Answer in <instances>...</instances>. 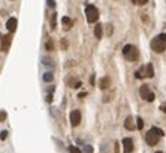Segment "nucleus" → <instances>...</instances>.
I'll list each match as a JSON object with an SVG mask.
<instances>
[{"label":"nucleus","instance_id":"nucleus-18","mask_svg":"<svg viewBox=\"0 0 166 153\" xmlns=\"http://www.w3.org/2000/svg\"><path fill=\"white\" fill-rule=\"evenodd\" d=\"M69 152H70V153H81V150H79L78 147H75V146H70V147H69Z\"/></svg>","mask_w":166,"mask_h":153},{"label":"nucleus","instance_id":"nucleus-34","mask_svg":"<svg viewBox=\"0 0 166 153\" xmlns=\"http://www.w3.org/2000/svg\"><path fill=\"white\" fill-rule=\"evenodd\" d=\"M156 153H162V152H156Z\"/></svg>","mask_w":166,"mask_h":153},{"label":"nucleus","instance_id":"nucleus-8","mask_svg":"<svg viewBox=\"0 0 166 153\" xmlns=\"http://www.w3.org/2000/svg\"><path fill=\"white\" fill-rule=\"evenodd\" d=\"M70 123H72V126H78L81 123V113L78 110H74L70 113Z\"/></svg>","mask_w":166,"mask_h":153},{"label":"nucleus","instance_id":"nucleus-2","mask_svg":"<svg viewBox=\"0 0 166 153\" xmlns=\"http://www.w3.org/2000/svg\"><path fill=\"white\" fill-rule=\"evenodd\" d=\"M123 56L126 57V60H129V62H136L138 59H139V53H138V48L135 45H124V48H123Z\"/></svg>","mask_w":166,"mask_h":153},{"label":"nucleus","instance_id":"nucleus-7","mask_svg":"<svg viewBox=\"0 0 166 153\" xmlns=\"http://www.w3.org/2000/svg\"><path fill=\"white\" fill-rule=\"evenodd\" d=\"M123 149L126 153H132L135 149V144H133V140L132 138H124L123 140Z\"/></svg>","mask_w":166,"mask_h":153},{"label":"nucleus","instance_id":"nucleus-13","mask_svg":"<svg viewBox=\"0 0 166 153\" xmlns=\"http://www.w3.org/2000/svg\"><path fill=\"white\" fill-rule=\"evenodd\" d=\"M62 23L64 24V27H66V29H70V27H72V24H74V21H72L69 17H63Z\"/></svg>","mask_w":166,"mask_h":153},{"label":"nucleus","instance_id":"nucleus-33","mask_svg":"<svg viewBox=\"0 0 166 153\" xmlns=\"http://www.w3.org/2000/svg\"><path fill=\"white\" fill-rule=\"evenodd\" d=\"M0 39H2V33H0Z\"/></svg>","mask_w":166,"mask_h":153},{"label":"nucleus","instance_id":"nucleus-19","mask_svg":"<svg viewBox=\"0 0 166 153\" xmlns=\"http://www.w3.org/2000/svg\"><path fill=\"white\" fill-rule=\"evenodd\" d=\"M151 129H153V131H154V132H156V134H157L159 137H163V131H162V129H159V128H156V126H154V128H151Z\"/></svg>","mask_w":166,"mask_h":153},{"label":"nucleus","instance_id":"nucleus-5","mask_svg":"<svg viewBox=\"0 0 166 153\" xmlns=\"http://www.w3.org/2000/svg\"><path fill=\"white\" fill-rule=\"evenodd\" d=\"M145 140H147V144L148 146H156L159 143V135L151 129V131H148L147 134H145Z\"/></svg>","mask_w":166,"mask_h":153},{"label":"nucleus","instance_id":"nucleus-22","mask_svg":"<svg viewBox=\"0 0 166 153\" xmlns=\"http://www.w3.org/2000/svg\"><path fill=\"white\" fill-rule=\"evenodd\" d=\"M51 29H56V14H52V18H51Z\"/></svg>","mask_w":166,"mask_h":153},{"label":"nucleus","instance_id":"nucleus-14","mask_svg":"<svg viewBox=\"0 0 166 153\" xmlns=\"http://www.w3.org/2000/svg\"><path fill=\"white\" fill-rule=\"evenodd\" d=\"M135 77H136V78H145V77H147V75H145V66L139 68V69L135 72Z\"/></svg>","mask_w":166,"mask_h":153},{"label":"nucleus","instance_id":"nucleus-23","mask_svg":"<svg viewBox=\"0 0 166 153\" xmlns=\"http://www.w3.org/2000/svg\"><path fill=\"white\" fill-rule=\"evenodd\" d=\"M52 48H54V45H52V42H51V41H48V42H46V50L51 51Z\"/></svg>","mask_w":166,"mask_h":153},{"label":"nucleus","instance_id":"nucleus-16","mask_svg":"<svg viewBox=\"0 0 166 153\" xmlns=\"http://www.w3.org/2000/svg\"><path fill=\"white\" fill-rule=\"evenodd\" d=\"M52 80H54V75H52L51 72H45V74H44V81L45 83H51Z\"/></svg>","mask_w":166,"mask_h":153},{"label":"nucleus","instance_id":"nucleus-32","mask_svg":"<svg viewBox=\"0 0 166 153\" xmlns=\"http://www.w3.org/2000/svg\"><path fill=\"white\" fill-rule=\"evenodd\" d=\"M90 83H91V84H94V75H91V78H90Z\"/></svg>","mask_w":166,"mask_h":153},{"label":"nucleus","instance_id":"nucleus-24","mask_svg":"<svg viewBox=\"0 0 166 153\" xmlns=\"http://www.w3.org/2000/svg\"><path fill=\"white\" fill-rule=\"evenodd\" d=\"M0 138H2V140H6V138H8V131H2V134H0Z\"/></svg>","mask_w":166,"mask_h":153},{"label":"nucleus","instance_id":"nucleus-21","mask_svg":"<svg viewBox=\"0 0 166 153\" xmlns=\"http://www.w3.org/2000/svg\"><path fill=\"white\" fill-rule=\"evenodd\" d=\"M133 3H136V5H147V2L148 0H132Z\"/></svg>","mask_w":166,"mask_h":153},{"label":"nucleus","instance_id":"nucleus-4","mask_svg":"<svg viewBox=\"0 0 166 153\" xmlns=\"http://www.w3.org/2000/svg\"><path fill=\"white\" fill-rule=\"evenodd\" d=\"M139 95H141V98L144 99V101H148V102H153V101H154V98H156V95L148 89L147 84H144L142 87L139 89Z\"/></svg>","mask_w":166,"mask_h":153},{"label":"nucleus","instance_id":"nucleus-25","mask_svg":"<svg viewBox=\"0 0 166 153\" xmlns=\"http://www.w3.org/2000/svg\"><path fill=\"white\" fill-rule=\"evenodd\" d=\"M62 47H63V50L68 48V41H66V39H63V41H62Z\"/></svg>","mask_w":166,"mask_h":153},{"label":"nucleus","instance_id":"nucleus-9","mask_svg":"<svg viewBox=\"0 0 166 153\" xmlns=\"http://www.w3.org/2000/svg\"><path fill=\"white\" fill-rule=\"evenodd\" d=\"M17 24H18L17 18H9V20H8V23H6V27H8L9 33H14V32L17 30Z\"/></svg>","mask_w":166,"mask_h":153},{"label":"nucleus","instance_id":"nucleus-12","mask_svg":"<svg viewBox=\"0 0 166 153\" xmlns=\"http://www.w3.org/2000/svg\"><path fill=\"white\" fill-rule=\"evenodd\" d=\"M145 75H147L148 78H153V77H154V68H153L151 63H148L147 66H145Z\"/></svg>","mask_w":166,"mask_h":153},{"label":"nucleus","instance_id":"nucleus-29","mask_svg":"<svg viewBox=\"0 0 166 153\" xmlns=\"http://www.w3.org/2000/svg\"><path fill=\"white\" fill-rule=\"evenodd\" d=\"M160 110H162L163 113H166V104H163V105H162V107H160Z\"/></svg>","mask_w":166,"mask_h":153},{"label":"nucleus","instance_id":"nucleus-6","mask_svg":"<svg viewBox=\"0 0 166 153\" xmlns=\"http://www.w3.org/2000/svg\"><path fill=\"white\" fill-rule=\"evenodd\" d=\"M2 51L3 53H6L9 50V47H11V42H12V35L11 33H8V35H5V36H2Z\"/></svg>","mask_w":166,"mask_h":153},{"label":"nucleus","instance_id":"nucleus-28","mask_svg":"<svg viewBox=\"0 0 166 153\" xmlns=\"http://www.w3.org/2000/svg\"><path fill=\"white\" fill-rule=\"evenodd\" d=\"M48 5L51 6V8H54V6H56V3H54V0H48Z\"/></svg>","mask_w":166,"mask_h":153},{"label":"nucleus","instance_id":"nucleus-15","mask_svg":"<svg viewBox=\"0 0 166 153\" xmlns=\"http://www.w3.org/2000/svg\"><path fill=\"white\" fill-rule=\"evenodd\" d=\"M94 35H96V38H99V39L102 38V24H96V27H94Z\"/></svg>","mask_w":166,"mask_h":153},{"label":"nucleus","instance_id":"nucleus-3","mask_svg":"<svg viewBox=\"0 0 166 153\" xmlns=\"http://www.w3.org/2000/svg\"><path fill=\"white\" fill-rule=\"evenodd\" d=\"M85 17H87L88 23H96L99 20V11L96 6H93V5L85 6Z\"/></svg>","mask_w":166,"mask_h":153},{"label":"nucleus","instance_id":"nucleus-20","mask_svg":"<svg viewBox=\"0 0 166 153\" xmlns=\"http://www.w3.org/2000/svg\"><path fill=\"white\" fill-rule=\"evenodd\" d=\"M8 114H6V111H0V122H5Z\"/></svg>","mask_w":166,"mask_h":153},{"label":"nucleus","instance_id":"nucleus-17","mask_svg":"<svg viewBox=\"0 0 166 153\" xmlns=\"http://www.w3.org/2000/svg\"><path fill=\"white\" fill-rule=\"evenodd\" d=\"M136 125H138V129H142V128H144V120H142L141 117L136 119Z\"/></svg>","mask_w":166,"mask_h":153},{"label":"nucleus","instance_id":"nucleus-26","mask_svg":"<svg viewBox=\"0 0 166 153\" xmlns=\"http://www.w3.org/2000/svg\"><path fill=\"white\" fill-rule=\"evenodd\" d=\"M44 63H45V65H51V66L54 65V63L51 62V59H44Z\"/></svg>","mask_w":166,"mask_h":153},{"label":"nucleus","instance_id":"nucleus-10","mask_svg":"<svg viewBox=\"0 0 166 153\" xmlns=\"http://www.w3.org/2000/svg\"><path fill=\"white\" fill-rule=\"evenodd\" d=\"M109 84H111V78L109 77H105V78H102L100 81H99V87H100L102 90H105V89L109 87Z\"/></svg>","mask_w":166,"mask_h":153},{"label":"nucleus","instance_id":"nucleus-27","mask_svg":"<svg viewBox=\"0 0 166 153\" xmlns=\"http://www.w3.org/2000/svg\"><path fill=\"white\" fill-rule=\"evenodd\" d=\"M112 32H114V29H112V26L109 24V26H108V35H109V36H111V33H112Z\"/></svg>","mask_w":166,"mask_h":153},{"label":"nucleus","instance_id":"nucleus-11","mask_svg":"<svg viewBox=\"0 0 166 153\" xmlns=\"http://www.w3.org/2000/svg\"><path fill=\"white\" fill-rule=\"evenodd\" d=\"M124 128L126 129H129V131H133L135 129V123H133V117H127V119H126V120H124Z\"/></svg>","mask_w":166,"mask_h":153},{"label":"nucleus","instance_id":"nucleus-30","mask_svg":"<svg viewBox=\"0 0 166 153\" xmlns=\"http://www.w3.org/2000/svg\"><path fill=\"white\" fill-rule=\"evenodd\" d=\"M46 101H48V102H51V101H52V95H51V93L48 95V98H46Z\"/></svg>","mask_w":166,"mask_h":153},{"label":"nucleus","instance_id":"nucleus-1","mask_svg":"<svg viewBox=\"0 0 166 153\" xmlns=\"http://www.w3.org/2000/svg\"><path fill=\"white\" fill-rule=\"evenodd\" d=\"M151 48L156 53H163L166 50V35L165 33H160V35H157L154 39H153L151 41Z\"/></svg>","mask_w":166,"mask_h":153},{"label":"nucleus","instance_id":"nucleus-31","mask_svg":"<svg viewBox=\"0 0 166 153\" xmlns=\"http://www.w3.org/2000/svg\"><path fill=\"white\" fill-rule=\"evenodd\" d=\"M85 96H87V93H84V92L79 93V98H85Z\"/></svg>","mask_w":166,"mask_h":153}]
</instances>
